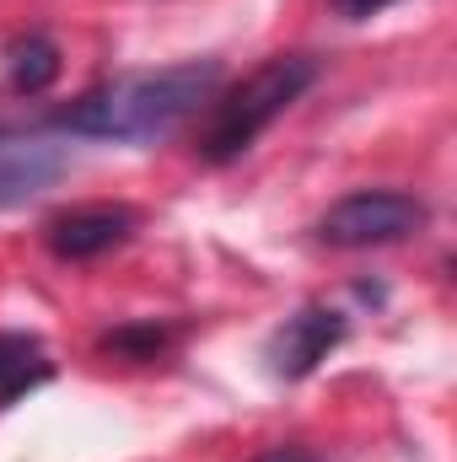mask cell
<instances>
[{
  "label": "cell",
  "mask_w": 457,
  "mask_h": 462,
  "mask_svg": "<svg viewBox=\"0 0 457 462\" xmlns=\"http://www.w3.org/2000/svg\"><path fill=\"white\" fill-rule=\"evenodd\" d=\"M258 462H323V457L307 452V447H275V452H264Z\"/></svg>",
  "instance_id": "obj_11"
},
{
  "label": "cell",
  "mask_w": 457,
  "mask_h": 462,
  "mask_svg": "<svg viewBox=\"0 0 457 462\" xmlns=\"http://www.w3.org/2000/svg\"><path fill=\"white\" fill-rule=\"evenodd\" d=\"M334 11H340L344 22H371V16H382L387 5H398V0H329Z\"/></svg>",
  "instance_id": "obj_10"
},
{
  "label": "cell",
  "mask_w": 457,
  "mask_h": 462,
  "mask_svg": "<svg viewBox=\"0 0 457 462\" xmlns=\"http://www.w3.org/2000/svg\"><path fill=\"white\" fill-rule=\"evenodd\" d=\"M70 172V140L43 124H0V210L33 205Z\"/></svg>",
  "instance_id": "obj_4"
},
{
  "label": "cell",
  "mask_w": 457,
  "mask_h": 462,
  "mask_svg": "<svg viewBox=\"0 0 457 462\" xmlns=\"http://www.w3.org/2000/svg\"><path fill=\"white\" fill-rule=\"evenodd\" d=\"M167 345H173V328H167V323H124V328H114V334L98 339L103 355L129 360V365H145V360L167 355Z\"/></svg>",
  "instance_id": "obj_9"
},
{
  "label": "cell",
  "mask_w": 457,
  "mask_h": 462,
  "mask_svg": "<svg viewBox=\"0 0 457 462\" xmlns=\"http://www.w3.org/2000/svg\"><path fill=\"white\" fill-rule=\"evenodd\" d=\"M221 87V60H189L167 70L114 76L92 92H81L70 108L49 118L65 140H114V145H156L183 129V118L200 114Z\"/></svg>",
  "instance_id": "obj_1"
},
{
  "label": "cell",
  "mask_w": 457,
  "mask_h": 462,
  "mask_svg": "<svg viewBox=\"0 0 457 462\" xmlns=\"http://www.w3.org/2000/svg\"><path fill=\"white\" fill-rule=\"evenodd\" d=\"M344 334H350V318H344L340 307L307 301L302 312H291V318L275 328V339L264 349L269 376H280V382H307V376L344 345Z\"/></svg>",
  "instance_id": "obj_5"
},
{
  "label": "cell",
  "mask_w": 457,
  "mask_h": 462,
  "mask_svg": "<svg viewBox=\"0 0 457 462\" xmlns=\"http://www.w3.org/2000/svg\"><path fill=\"white\" fill-rule=\"evenodd\" d=\"M318 76H323L318 54H269L237 87H227L221 97H210V118H205L200 145H194L200 162L205 167H231L237 156H247L275 118L318 87Z\"/></svg>",
  "instance_id": "obj_2"
},
{
  "label": "cell",
  "mask_w": 457,
  "mask_h": 462,
  "mask_svg": "<svg viewBox=\"0 0 457 462\" xmlns=\"http://www.w3.org/2000/svg\"><path fill=\"white\" fill-rule=\"evenodd\" d=\"M425 221H431V205L420 194H404V189H355V194H344L340 205H329L318 216V242L340 247V253H360V247L404 242V236L425 231Z\"/></svg>",
  "instance_id": "obj_3"
},
{
  "label": "cell",
  "mask_w": 457,
  "mask_h": 462,
  "mask_svg": "<svg viewBox=\"0 0 457 462\" xmlns=\"http://www.w3.org/2000/svg\"><path fill=\"white\" fill-rule=\"evenodd\" d=\"M49 376H54V360L38 334H0V409L38 393Z\"/></svg>",
  "instance_id": "obj_8"
},
{
  "label": "cell",
  "mask_w": 457,
  "mask_h": 462,
  "mask_svg": "<svg viewBox=\"0 0 457 462\" xmlns=\"http://www.w3.org/2000/svg\"><path fill=\"white\" fill-rule=\"evenodd\" d=\"M135 226H140V216L129 205H76V210H60L43 221V247L60 263H92V258L124 247Z\"/></svg>",
  "instance_id": "obj_6"
},
{
  "label": "cell",
  "mask_w": 457,
  "mask_h": 462,
  "mask_svg": "<svg viewBox=\"0 0 457 462\" xmlns=\"http://www.w3.org/2000/svg\"><path fill=\"white\" fill-rule=\"evenodd\" d=\"M0 60H5V87H11L16 97H43V92L60 81V70H65L60 43H54L49 32H16Z\"/></svg>",
  "instance_id": "obj_7"
}]
</instances>
